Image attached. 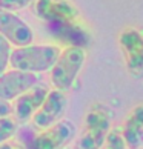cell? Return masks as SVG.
I'll return each instance as SVG.
<instances>
[{"mask_svg":"<svg viewBox=\"0 0 143 149\" xmlns=\"http://www.w3.org/2000/svg\"><path fill=\"white\" fill-rule=\"evenodd\" d=\"M120 131L123 134L128 149H137L143 145V103L131 109Z\"/></svg>","mask_w":143,"mask_h":149,"instance_id":"7c38bea8","label":"cell"},{"mask_svg":"<svg viewBox=\"0 0 143 149\" xmlns=\"http://www.w3.org/2000/svg\"><path fill=\"white\" fill-rule=\"evenodd\" d=\"M0 149H31L28 145H25L23 141H20L19 139L13 137L11 140H6L0 145Z\"/></svg>","mask_w":143,"mask_h":149,"instance_id":"e0dca14e","label":"cell"},{"mask_svg":"<svg viewBox=\"0 0 143 149\" xmlns=\"http://www.w3.org/2000/svg\"><path fill=\"white\" fill-rule=\"evenodd\" d=\"M100 149H128L122 131L120 129H111L109 131Z\"/></svg>","mask_w":143,"mask_h":149,"instance_id":"5bb4252c","label":"cell"},{"mask_svg":"<svg viewBox=\"0 0 143 149\" xmlns=\"http://www.w3.org/2000/svg\"><path fill=\"white\" fill-rule=\"evenodd\" d=\"M48 88L36 85L26 92H23L22 95H19L15 100L11 102L13 104V117L17 120V123L25 125L32 118V115L36 114V111L42 106L45 97L48 95Z\"/></svg>","mask_w":143,"mask_h":149,"instance_id":"30bf717a","label":"cell"},{"mask_svg":"<svg viewBox=\"0 0 143 149\" xmlns=\"http://www.w3.org/2000/svg\"><path fill=\"white\" fill-rule=\"evenodd\" d=\"M119 43L131 77L143 79V36L134 28H126L120 32Z\"/></svg>","mask_w":143,"mask_h":149,"instance_id":"5b68a950","label":"cell"},{"mask_svg":"<svg viewBox=\"0 0 143 149\" xmlns=\"http://www.w3.org/2000/svg\"><path fill=\"white\" fill-rule=\"evenodd\" d=\"M38 83V75L26 71L9 68L0 75V98L6 102L15 100L19 95Z\"/></svg>","mask_w":143,"mask_h":149,"instance_id":"ba28073f","label":"cell"},{"mask_svg":"<svg viewBox=\"0 0 143 149\" xmlns=\"http://www.w3.org/2000/svg\"><path fill=\"white\" fill-rule=\"evenodd\" d=\"M60 51L62 49L57 45H34V43L20 48H13L9 68L32 74L48 72L56 63Z\"/></svg>","mask_w":143,"mask_h":149,"instance_id":"6da1fadb","label":"cell"},{"mask_svg":"<svg viewBox=\"0 0 143 149\" xmlns=\"http://www.w3.org/2000/svg\"><path fill=\"white\" fill-rule=\"evenodd\" d=\"M34 13L46 25L80 20L79 11L69 0H34Z\"/></svg>","mask_w":143,"mask_h":149,"instance_id":"8992f818","label":"cell"},{"mask_svg":"<svg viewBox=\"0 0 143 149\" xmlns=\"http://www.w3.org/2000/svg\"><path fill=\"white\" fill-rule=\"evenodd\" d=\"M137 149H140V148H137Z\"/></svg>","mask_w":143,"mask_h":149,"instance_id":"d6986e66","label":"cell"},{"mask_svg":"<svg viewBox=\"0 0 143 149\" xmlns=\"http://www.w3.org/2000/svg\"><path fill=\"white\" fill-rule=\"evenodd\" d=\"M0 36L6 38L13 48L26 46L34 42L31 26L9 11H0Z\"/></svg>","mask_w":143,"mask_h":149,"instance_id":"52a82bcc","label":"cell"},{"mask_svg":"<svg viewBox=\"0 0 143 149\" xmlns=\"http://www.w3.org/2000/svg\"><path fill=\"white\" fill-rule=\"evenodd\" d=\"M11 52H13V46L5 37L0 36V75L5 71L9 69V58Z\"/></svg>","mask_w":143,"mask_h":149,"instance_id":"9a60e30c","label":"cell"},{"mask_svg":"<svg viewBox=\"0 0 143 149\" xmlns=\"http://www.w3.org/2000/svg\"><path fill=\"white\" fill-rule=\"evenodd\" d=\"M66 106H68L66 94L59 89H49L42 106L37 109L36 114L32 115V118L29 120L31 125L37 131L49 128V126H52L54 123H57L63 118Z\"/></svg>","mask_w":143,"mask_h":149,"instance_id":"277c9868","label":"cell"},{"mask_svg":"<svg viewBox=\"0 0 143 149\" xmlns=\"http://www.w3.org/2000/svg\"><path fill=\"white\" fill-rule=\"evenodd\" d=\"M86 60V52L85 48L80 46H66L62 49L49 69V75H51V83L54 89L66 92L74 86L77 77H79L82 68Z\"/></svg>","mask_w":143,"mask_h":149,"instance_id":"7a4b0ae2","label":"cell"},{"mask_svg":"<svg viewBox=\"0 0 143 149\" xmlns=\"http://www.w3.org/2000/svg\"><path fill=\"white\" fill-rule=\"evenodd\" d=\"M112 112L102 103L92 104L85 117L83 134L79 139V149H100L111 131Z\"/></svg>","mask_w":143,"mask_h":149,"instance_id":"3957f363","label":"cell"},{"mask_svg":"<svg viewBox=\"0 0 143 149\" xmlns=\"http://www.w3.org/2000/svg\"><path fill=\"white\" fill-rule=\"evenodd\" d=\"M8 115H13V104H11V102L0 98V118L8 117Z\"/></svg>","mask_w":143,"mask_h":149,"instance_id":"ac0fdd59","label":"cell"},{"mask_svg":"<svg viewBox=\"0 0 143 149\" xmlns=\"http://www.w3.org/2000/svg\"><path fill=\"white\" fill-rule=\"evenodd\" d=\"M31 3H34V0H0V11H20L26 6H29Z\"/></svg>","mask_w":143,"mask_h":149,"instance_id":"2e32d148","label":"cell"},{"mask_svg":"<svg viewBox=\"0 0 143 149\" xmlns=\"http://www.w3.org/2000/svg\"><path fill=\"white\" fill-rule=\"evenodd\" d=\"M19 129V123L13 115L0 118V145L6 140H11Z\"/></svg>","mask_w":143,"mask_h":149,"instance_id":"4fadbf2b","label":"cell"},{"mask_svg":"<svg viewBox=\"0 0 143 149\" xmlns=\"http://www.w3.org/2000/svg\"><path fill=\"white\" fill-rule=\"evenodd\" d=\"M48 29L59 42H63L66 46L85 48L89 43V32L80 23V20L66 22V23H52L48 25Z\"/></svg>","mask_w":143,"mask_h":149,"instance_id":"8fae6325","label":"cell"},{"mask_svg":"<svg viewBox=\"0 0 143 149\" xmlns=\"http://www.w3.org/2000/svg\"><path fill=\"white\" fill-rule=\"evenodd\" d=\"M75 134V128L68 120H60L46 129L37 131L32 149H62Z\"/></svg>","mask_w":143,"mask_h":149,"instance_id":"9c48e42d","label":"cell"}]
</instances>
